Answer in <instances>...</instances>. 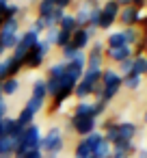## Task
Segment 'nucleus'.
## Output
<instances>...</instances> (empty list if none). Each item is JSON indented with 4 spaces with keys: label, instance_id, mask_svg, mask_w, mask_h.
I'll list each match as a JSON object with an SVG mask.
<instances>
[{
    "label": "nucleus",
    "instance_id": "f257e3e1",
    "mask_svg": "<svg viewBox=\"0 0 147 158\" xmlns=\"http://www.w3.org/2000/svg\"><path fill=\"white\" fill-rule=\"evenodd\" d=\"M102 93H100V98H97V102H102V104H106L108 106V102L119 93V89H121V76L115 72V69H110V67H104L102 69Z\"/></svg>",
    "mask_w": 147,
    "mask_h": 158
},
{
    "label": "nucleus",
    "instance_id": "f03ea898",
    "mask_svg": "<svg viewBox=\"0 0 147 158\" xmlns=\"http://www.w3.org/2000/svg\"><path fill=\"white\" fill-rule=\"evenodd\" d=\"M100 80H102V69H84L82 72V78L78 80V85L74 89V95L80 102H84L87 98L93 95V89L100 85Z\"/></svg>",
    "mask_w": 147,
    "mask_h": 158
},
{
    "label": "nucleus",
    "instance_id": "7ed1b4c3",
    "mask_svg": "<svg viewBox=\"0 0 147 158\" xmlns=\"http://www.w3.org/2000/svg\"><path fill=\"white\" fill-rule=\"evenodd\" d=\"M39 143H41V130H39V126H35V123L26 126L24 132H22V136H20V141H18L15 156H22V154H26L31 149H39Z\"/></svg>",
    "mask_w": 147,
    "mask_h": 158
},
{
    "label": "nucleus",
    "instance_id": "20e7f679",
    "mask_svg": "<svg viewBox=\"0 0 147 158\" xmlns=\"http://www.w3.org/2000/svg\"><path fill=\"white\" fill-rule=\"evenodd\" d=\"M39 149L43 154H61L63 149V132L61 128H50L46 136H41V143H39Z\"/></svg>",
    "mask_w": 147,
    "mask_h": 158
},
{
    "label": "nucleus",
    "instance_id": "39448f33",
    "mask_svg": "<svg viewBox=\"0 0 147 158\" xmlns=\"http://www.w3.org/2000/svg\"><path fill=\"white\" fill-rule=\"evenodd\" d=\"M100 11H102V15H100V31H108L117 22L121 7L115 2V0H106V2L100 7Z\"/></svg>",
    "mask_w": 147,
    "mask_h": 158
},
{
    "label": "nucleus",
    "instance_id": "423d86ee",
    "mask_svg": "<svg viewBox=\"0 0 147 158\" xmlns=\"http://www.w3.org/2000/svg\"><path fill=\"white\" fill-rule=\"evenodd\" d=\"M39 41V35L37 33H33V31H24V35H20V39H18V46L13 48V59H18V61H24V56L31 52V48L35 46Z\"/></svg>",
    "mask_w": 147,
    "mask_h": 158
},
{
    "label": "nucleus",
    "instance_id": "0eeeda50",
    "mask_svg": "<svg viewBox=\"0 0 147 158\" xmlns=\"http://www.w3.org/2000/svg\"><path fill=\"white\" fill-rule=\"evenodd\" d=\"M69 128L78 134V136H89L91 132H95L97 128V119L95 117H71L69 119Z\"/></svg>",
    "mask_w": 147,
    "mask_h": 158
},
{
    "label": "nucleus",
    "instance_id": "6e6552de",
    "mask_svg": "<svg viewBox=\"0 0 147 158\" xmlns=\"http://www.w3.org/2000/svg\"><path fill=\"white\" fill-rule=\"evenodd\" d=\"M104 44L102 41H95L93 44V48L89 50V56H87V67L84 69H104L102 65H104Z\"/></svg>",
    "mask_w": 147,
    "mask_h": 158
},
{
    "label": "nucleus",
    "instance_id": "1a4fd4ad",
    "mask_svg": "<svg viewBox=\"0 0 147 158\" xmlns=\"http://www.w3.org/2000/svg\"><path fill=\"white\" fill-rule=\"evenodd\" d=\"M125 28L128 26H136L143 18H141V9H136V7H132V5H128V7H123L121 11H119V18H117Z\"/></svg>",
    "mask_w": 147,
    "mask_h": 158
},
{
    "label": "nucleus",
    "instance_id": "9d476101",
    "mask_svg": "<svg viewBox=\"0 0 147 158\" xmlns=\"http://www.w3.org/2000/svg\"><path fill=\"white\" fill-rule=\"evenodd\" d=\"M134 56V50L130 46H123V48H115V50H104V59H110L115 63H121V61H128Z\"/></svg>",
    "mask_w": 147,
    "mask_h": 158
},
{
    "label": "nucleus",
    "instance_id": "9b49d317",
    "mask_svg": "<svg viewBox=\"0 0 147 158\" xmlns=\"http://www.w3.org/2000/svg\"><path fill=\"white\" fill-rule=\"evenodd\" d=\"M89 41H91V37L87 35V28H76V31L71 33V39H69V44H71L78 52H82V50L89 46Z\"/></svg>",
    "mask_w": 147,
    "mask_h": 158
},
{
    "label": "nucleus",
    "instance_id": "f8f14e48",
    "mask_svg": "<svg viewBox=\"0 0 147 158\" xmlns=\"http://www.w3.org/2000/svg\"><path fill=\"white\" fill-rule=\"evenodd\" d=\"M117 132H119V141H134L136 126L132 121H117Z\"/></svg>",
    "mask_w": 147,
    "mask_h": 158
},
{
    "label": "nucleus",
    "instance_id": "ddd939ff",
    "mask_svg": "<svg viewBox=\"0 0 147 158\" xmlns=\"http://www.w3.org/2000/svg\"><path fill=\"white\" fill-rule=\"evenodd\" d=\"M15 147H18V141L5 136L0 139V158H13L15 156Z\"/></svg>",
    "mask_w": 147,
    "mask_h": 158
},
{
    "label": "nucleus",
    "instance_id": "4468645a",
    "mask_svg": "<svg viewBox=\"0 0 147 158\" xmlns=\"http://www.w3.org/2000/svg\"><path fill=\"white\" fill-rule=\"evenodd\" d=\"M43 61H46V56H43L41 52H37V50H33V48H31V52L24 56V61H22V63H24L26 67H31V69H37V67H41V65H43Z\"/></svg>",
    "mask_w": 147,
    "mask_h": 158
},
{
    "label": "nucleus",
    "instance_id": "2eb2a0df",
    "mask_svg": "<svg viewBox=\"0 0 147 158\" xmlns=\"http://www.w3.org/2000/svg\"><path fill=\"white\" fill-rule=\"evenodd\" d=\"M123 46H125V41H123L121 31L110 33V35L106 37V44H104V48H106V50H115V48H123Z\"/></svg>",
    "mask_w": 147,
    "mask_h": 158
},
{
    "label": "nucleus",
    "instance_id": "dca6fc26",
    "mask_svg": "<svg viewBox=\"0 0 147 158\" xmlns=\"http://www.w3.org/2000/svg\"><path fill=\"white\" fill-rule=\"evenodd\" d=\"M71 117H95L93 115V102H78Z\"/></svg>",
    "mask_w": 147,
    "mask_h": 158
},
{
    "label": "nucleus",
    "instance_id": "f3484780",
    "mask_svg": "<svg viewBox=\"0 0 147 158\" xmlns=\"http://www.w3.org/2000/svg\"><path fill=\"white\" fill-rule=\"evenodd\" d=\"M132 72H134L136 76H141V78L147 74V59H145L143 54L132 56Z\"/></svg>",
    "mask_w": 147,
    "mask_h": 158
},
{
    "label": "nucleus",
    "instance_id": "a211bd4d",
    "mask_svg": "<svg viewBox=\"0 0 147 158\" xmlns=\"http://www.w3.org/2000/svg\"><path fill=\"white\" fill-rule=\"evenodd\" d=\"M0 89H2V95H13L20 89V80L18 78H5L0 82Z\"/></svg>",
    "mask_w": 147,
    "mask_h": 158
},
{
    "label": "nucleus",
    "instance_id": "6ab92c4d",
    "mask_svg": "<svg viewBox=\"0 0 147 158\" xmlns=\"http://www.w3.org/2000/svg\"><path fill=\"white\" fill-rule=\"evenodd\" d=\"M112 152L125 154V156L130 158V154H134V152H136V145H134V141H117V143L112 145Z\"/></svg>",
    "mask_w": 147,
    "mask_h": 158
},
{
    "label": "nucleus",
    "instance_id": "aec40b11",
    "mask_svg": "<svg viewBox=\"0 0 147 158\" xmlns=\"http://www.w3.org/2000/svg\"><path fill=\"white\" fill-rule=\"evenodd\" d=\"M89 11H91V5H84V7H80V9L76 11L74 20H76L78 28H87V22H89Z\"/></svg>",
    "mask_w": 147,
    "mask_h": 158
},
{
    "label": "nucleus",
    "instance_id": "412c9836",
    "mask_svg": "<svg viewBox=\"0 0 147 158\" xmlns=\"http://www.w3.org/2000/svg\"><path fill=\"white\" fill-rule=\"evenodd\" d=\"M59 31H63V33H74L76 28H78V24H76V20H74V15H69V13H65V18L59 22V26H56Z\"/></svg>",
    "mask_w": 147,
    "mask_h": 158
},
{
    "label": "nucleus",
    "instance_id": "4be33fe9",
    "mask_svg": "<svg viewBox=\"0 0 147 158\" xmlns=\"http://www.w3.org/2000/svg\"><path fill=\"white\" fill-rule=\"evenodd\" d=\"M18 28H20L18 18L15 20H5L2 24H0V37L2 35H18Z\"/></svg>",
    "mask_w": 147,
    "mask_h": 158
},
{
    "label": "nucleus",
    "instance_id": "5701e85b",
    "mask_svg": "<svg viewBox=\"0 0 147 158\" xmlns=\"http://www.w3.org/2000/svg\"><path fill=\"white\" fill-rule=\"evenodd\" d=\"M121 87H125V89H130V91L138 89V87H141V76H136V74L121 76Z\"/></svg>",
    "mask_w": 147,
    "mask_h": 158
},
{
    "label": "nucleus",
    "instance_id": "b1692460",
    "mask_svg": "<svg viewBox=\"0 0 147 158\" xmlns=\"http://www.w3.org/2000/svg\"><path fill=\"white\" fill-rule=\"evenodd\" d=\"M31 95H35V98H39V100H46L48 98V91H46V80H35L33 82V89H31Z\"/></svg>",
    "mask_w": 147,
    "mask_h": 158
},
{
    "label": "nucleus",
    "instance_id": "393cba45",
    "mask_svg": "<svg viewBox=\"0 0 147 158\" xmlns=\"http://www.w3.org/2000/svg\"><path fill=\"white\" fill-rule=\"evenodd\" d=\"M46 106V100H39V98H35V95H31L28 98V102H26V108L33 113V115H37V113H41V108Z\"/></svg>",
    "mask_w": 147,
    "mask_h": 158
},
{
    "label": "nucleus",
    "instance_id": "a878e982",
    "mask_svg": "<svg viewBox=\"0 0 147 158\" xmlns=\"http://www.w3.org/2000/svg\"><path fill=\"white\" fill-rule=\"evenodd\" d=\"M33 119H35V115H33V113H31V110H28L26 106H24V108L20 110V115L15 117V121H18V123H20L22 128H26V126H31V123H33Z\"/></svg>",
    "mask_w": 147,
    "mask_h": 158
},
{
    "label": "nucleus",
    "instance_id": "bb28decb",
    "mask_svg": "<svg viewBox=\"0 0 147 158\" xmlns=\"http://www.w3.org/2000/svg\"><path fill=\"white\" fill-rule=\"evenodd\" d=\"M74 154H76V158H89V156H91V147H89V143H87L84 139H80L78 145H76V149H74Z\"/></svg>",
    "mask_w": 147,
    "mask_h": 158
},
{
    "label": "nucleus",
    "instance_id": "cd10ccee",
    "mask_svg": "<svg viewBox=\"0 0 147 158\" xmlns=\"http://www.w3.org/2000/svg\"><path fill=\"white\" fill-rule=\"evenodd\" d=\"M63 18H65V11L54 7V9H52V13H50V15H48V20H46V22H48V28H50V26H59V22H61Z\"/></svg>",
    "mask_w": 147,
    "mask_h": 158
},
{
    "label": "nucleus",
    "instance_id": "c85d7f7f",
    "mask_svg": "<svg viewBox=\"0 0 147 158\" xmlns=\"http://www.w3.org/2000/svg\"><path fill=\"white\" fill-rule=\"evenodd\" d=\"M65 61H61V63H54V65H50V69H48V78H61L63 74H65Z\"/></svg>",
    "mask_w": 147,
    "mask_h": 158
},
{
    "label": "nucleus",
    "instance_id": "c756f323",
    "mask_svg": "<svg viewBox=\"0 0 147 158\" xmlns=\"http://www.w3.org/2000/svg\"><path fill=\"white\" fill-rule=\"evenodd\" d=\"M18 39H20V35H2L0 37V44H2L5 50H13L18 46Z\"/></svg>",
    "mask_w": 147,
    "mask_h": 158
},
{
    "label": "nucleus",
    "instance_id": "7c9ffc66",
    "mask_svg": "<svg viewBox=\"0 0 147 158\" xmlns=\"http://www.w3.org/2000/svg\"><path fill=\"white\" fill-rule=\"evenodd\" d=\"M69 39H71V35H69V33L59 31V33H56V39H54V46H56V48H65V46L69 44Z\"/></svg>",
    "mask_w": 147,
    "mask_h": 158
},
{
    "label": "nucleus",
    "instance_id": "2f4dec72",
    "mask_svg": "<svg viewBox=\"0 0 147 158\" xmlns=\"http://www.w3.org/2000/svg\"><path fill=\"white\" fill-rule=\"evenodd\" d=\"M33 33H37V35H41V33H46L48 31V22L46 20H41V18H37L35 22H33V28H31Z\"/></svg>",
    "mask_w": 147,
    "mask_h": 158
},
{
    "label": "nucleus",
    "instance_id": "473e14b6",
    "mask_svg": "<svg viewBox=\"0 0 147 158\" xmlns=\"http://www.w3.org/2000/svg\"><path fill=\"white\" fill-rule=\"evenodd\" d=\"M61 52H63V59H65V63H67V61H71V59L78 54V50H76L71 44H67L65 48H61Z\"/></svg>",
    "mask_w": 147,
    "mask_h": 158
},
{
    "label": "nucleus",
    "instance_id": "72a5a7b5",
    "mask_svg": "<svg viewBox=\"0 0 147 158\" xmlns=\"http://www.w3.org/2000/svg\"><path fill=\"white\" fill-rule=\"evenodd\" d=\"M119 76H128V74H134L132 72V59H128V61H121L119 63V72H117Z\"/></svg>",
    "mask_w": 147,
    "mask_h": 158
},
{
    "label": "nucleus",
    "instance_id": "f704fd0d",
    "mask_svg": "<svg viewBox=\"0 0 147 158\" xmlns=\"http://www.w3.org/2000/svg\"><path fill=\"white\" fill-rule=\"evenodd\" d=\"M56 33H59V28H56V26H50V28L46 31V41H48L50 46H54V39H56Z\"/></svg>",
    "mask_w": 147,
    "mask_h": 158
},
{
    "label": "nucleus",
    "instance_id": "c9c22d12",
    "mask_svg": "<svg viewBox=\"0 0 147 158\" xmlns=\"http://www.w3.org/2000/svg\"><path fill=\"white\" fill-rule=\"evenodd\" d=\"M13 158H43V152L41 149H31V152H26L22 156H13Z\"/></svg>",
    "mask_w": 147,
    "mask_h": 158
},
{
    "label": "nucleus",
    "instance_id": "e433bc0d",
    "mask_svg": "<svg viewBox=\"0 0 147 158\" xmlns=\"http://www.w3.org/2000/svg\"><path fill=\"white\" fill-rule=\"evenodd\" d=\"M7 67H9V61L7 59H0V82L7 78Z\"/></svg>",
    "mask_w": 147,
    "mask_h": 158
},
{
    "label": "nucleus",
    "instance_id": "4c0bfd02",
    "mask_svg": "<svg viewBox=\"0 0 147 158\" xmlns=\"http://www.w3.org/2000/svg\"><path fill=\"white\" fill-rule=\"evenodd\" d=\"M71 2H74V0H54V7H56V9H63V11H65V9H67V7H69Z\"/></svg>",
    "mask_w": 147,
    "mask_h": 158
},
{
    "label": "nucleus",
    "instance_id": "58836bf2",
    "mask_svg": "<svg viewBox=\"0 0 147 158\" xmlns=\"http://www.w3.org/2000/svg\"><path fill=\"white\" fill-rule=\"evenodd\" d=\"M145 2H147V0H130V5H132V7H136V9H143V7H145Z\"/></svg>",
    "mask_w": 147,
    "mask_h": 158
},
{
    "label": "nucleus",
    "instance_id": "ea45409f",
    "mask_svg": "<svg viewBox=\"0 0 147 158\" xmlns=\"http://www.w3.org/2000/svg\"><path fill=\"white\" fill-rule=\"evenodd\" d=\"M136 154H138V158H147V149L143 147V149H136Z\"/></svg>",
    "mask_w": 147,
    "mask_h": 158
},
{
    "label": "nucleus",
    "instance_id": "a19ab883",
    "mask_svg": "<svg viewBox=\"0 0 147 158\" xmlns=\"http://www.w3.org/2000/svg\"><path fill=\"white\" fill-rule=\"evenodd\" d=\"M115 2H117V5L123 9V7H128V5H130V0H115Z\"/></svg>",
    "mask_w": 147,
    "mask_h": 158
},
{
    "label": "nucleus",
    "instance_id": "79ce46f5",
    "mask_svg": "<svg viewBox=\"0 0 147 158\" xmlns=\"http://www.w3.org/2000/svg\"><path fill=\"white\" fill-rule=\"evenodd\" d=\"M5 52H7V50L2 48V44H0V59H2V54H5Z\"/></svg>",
    "mask_w": 147,
    "mask_h": 158
},
{
    "label": "nucleus",
    "instance_id": "37998d69",
    "mask_svg": "<svg viewBox=\"0 0 147 158\" xmlns=\"http://www.w3.org/2000/svg\"><path fill=\"white\" fill-rule=\"evenodd\" d=\"M87 2H89V5L93 7V5H97V0H87Z\"/></svg>",
    "mask_w": 147,
    "mask_h": 158
},
{
    "label": "nucleus",
    "instance_id": "c03bdc74",
    "mask_svg": "<svg viewBox=\"0 0 147 158\" xmlns=\"http://www.w3.org/2000/svg\"><path fill=\"white\" fill-rule=\"evenodd\" d=\"M0 5H9V0H0Z\"/></svg>",
    "mask_w": 147,
    "mask_h": 158
},
{
    "label": "nucleus",
    "instance_id": "a18cd8bd",
    "mask_svg": "<svg viewBox=\"0 0 147 158\" xmlns=\"http://www.w3.org/2000/svg\"><path fill=\"white\" fill-rule=\"evenodd\" d=\"M143 56H145V59H147V44H145V54H143Z\"/></svg>",
    "mask_w": 147,
    "mask_h": 158
},
{
    "label": "nucleus",
    "instance_id": "49530a36",
    "mask_svg": "<svg viewBox=\"0 0 147 158\" xmlns=\"http://www.w3.org/2000/svg\"><path fill=\"white\" fill-rule=\"evenodd\" d=\"M143 119H145V123H147V110H145V117H143Z\"/></svg>",
    "mask_w": 147,
    "mask_h": 158
},
{
    "label": "nucleus",
    "instance_id": "de8ad7c7",
    "mask_svg": "<svg viewBox=\"0 0 147 158\" xmlns=\"http://www.w3.org/2000/svg\"><path fill=\"white\" fill-rule=\"evenodd\" d=\"M0 100H2V89H0Z\"/></svg>",
    "mask_w": 147,
    "mask_h": 158
},
{
    "label": "nucleus",
    "instance_id": "09e8293b",
    "mask_svg": "<svg viewBox=\"0 0 147 158\" xmlns=\"http://www.w3.org/2000/svg\"><path fill=\"white\" fill-rule=\"evenodd\" d=\"M89 158H97V156H89Z\"/></svg>",
    "mask_w": 147,
    "mask_h": 158
}]
</instances>
